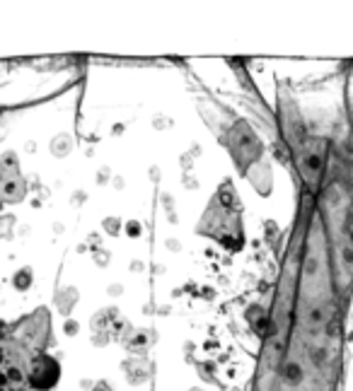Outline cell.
<instances>
[{
  "label": "cell",
  "instance_id": "1",
  "mask_svg": "<svg viewBox=\"0 0 353 391\" xmlns=\"http://www.w3.org/2000/svg\"><path fill=\"white\" fill-rule=\"evenodd\" d=\"M60 379V364L44 355V353H36L29 360V369H27V382L34 391H51Z\"/></svg>",
  "mask_w": 353,
  "mask_h": 391
}]
</instances>
